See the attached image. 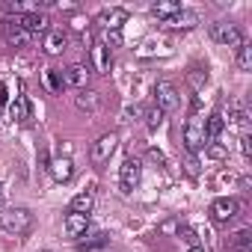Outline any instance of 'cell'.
Here are the masks:
<instances>
[{
  "mask_svg": "<svg viewBox=\"0 0 252 252\" xmlns=\"http://www.w3.org/2000/svg\"><path fill=\"white\" fill-rule=\"evenodd\" d=\"M0 228L15 237L27 234L33 228V211L30 208H3L0 211Z\"/></svg>",
  "mask_w": 252,
  "mask_h": 252,
  "instance_id": "cell-1",
  "label": "cell"
},
{
  "mask_svg": "<svg viewBox=\"0 0 252 252\" xmlns=\"http://www.w3.org/2000/svg\"><path fill=\"white\" fill-rule=\"evenodd\" d=\"M211 39L217 45H225V48H240L243 45V33L228 21H214L211 24Z\"/></svg>",
  "mask_w": 252,
  "mask_h": 252,
  "instance_id": "cell-2",
  "label": "cell"
},
{
  "mask_svg": "<svg viewBox=\"0 0 252 252\" xmlns=\"http://www.w3.org/2000/svg\"><path fill=\"white\" fill-rule=\"evenodd\" d=\"M178 104H181L178 86L169 83V80H158V86H155V107L163 110V113H169V110H175Z\"/></svg>",
  "mask_w": 252,
  "mask_h": 252,
  "instance_id": "cell-3",
  "label": "cell"
},
{
  "mask_svg": "<svg viewBox=\"0 0 252 252\" xmlns=\"http://www.w3.org/2000/svg\"><path fill=\"white\" fill-rule=\"evenodd\" d=\"M116 146H119V137H116L113 131L104 134V137H98V140L92 143V149H89V160H92V163H107V160L113 158Z\"/></svg>",
  "mask_w": 252,
  "mask_h": 252,
  "instance_id": "cell-4",
  "label": "cell"
},
{
  "mask_svg": "<svg viewBox=\"0 0 252 252\" xmlns=\"http://www.w3.org/2000/svg\"><path fill=\"white\" fill-rule=\"evenodd\" d=\"M205 146H208V140H205V131H202V122L199 119H190L184 125V149H187V155H196Z\"/></svg>",
  "mask_w": 252,
  "mask_h": 252,
  "instance_id": "cell-5",
  "label": "cell"
},
{
  "mask_svg": "<svg viewBox=\"0 0 252 252\" xmlns=\"http://www.w3.org/2000/svg\"><path fill=\"white\" fill-rule=\"evenodd\" d=\"M9 18H12V21H15L18 27H24V30H27L30 36H39V33L45 36V33L51 30V27H48L51 21H48V18H45L42 12H24V15H9Z\"/></svg>",
  "mask_w": 252,
  "mask_h": 252,
  "instance_id": "cell-6",
  "label": "cell"
},
{
  "mask_svg": "<svg viewBox=\"0 0 252 252\" xmlns=\"http://www.w3.org/2000/svg\"><path fill=\"white\" fill-rule=\"evenodd\" d=\"M119 178H122V190H125V193L134 190V187L140 184V178H143V163H140L137 158H125V163H122V169H119Z\"/></svg>",
  "mask_w": 252,
  "mask_h": 252,
  "instance_id": "cell-7",
  "label": "cell"
},
{
  "mask_svg": "<svg viewBox=\"0 0 252 252\" xmlns=\"http://www.w3.org/2000/svg\"><path fill=\"white\" fill-rule=\"evenodd\" d=\"M237 211H240V202L231 199V196L214 199V205H211V217H214V222H228V220L237 217Z\"/></svg>",
  "mask_w": 252,
  "mask_h": 252,
  "instance_id": "cell-8",
  "label": "cell"
},
{
  "mask_svg": "<svg viewBox=\"0 0 252 252\" xmlns=\"http://www.w3.org/2000/svg\"><path fill=\"white\" fill-rule=\"evenodd\" d=\"M48 172L54 175V181H57V184H68V181H71V175H74V163H71V158L60 155V158H54V160L48 163Z\"/></svg>",
  "mask_w": 252,
  "mask_h": 252,
  "instance_id": "cell-9",
  "label": "cell"
},
{
  "mask_svg": "<svg viewBox=\"0 0 252 252\" xmlns=\"http://www.w3.org/2000/svg\"><path fill=\"white\" fill-rule=\"evenodd\" d=\"M65 48H68V36H65L63 30H48V33H45V39H42V51H45L48 57H60Z\"/></svg>",
  "mask_w": 252,
  "mask_h": 252,
  "instance_id": "cell-10",
  "label": "cell"
},
{
  "mask_svg": "<svg viewBox=\"0 0 252 252\" xmlns=\"http://www.w3.org/2000/svg\"><path fill=\"white\" fill-rule=\"evenodd\" d=\"M63 83L71 86V89H86V83H89V68L80 65V63L68 65V68L63 71Z\"/></svg>",
  "mask_w": 252,
  "mask_h": 252,
  "instance_id": "cell-11",
  "label": "cell"
},
{
  "mask_svg": "<svg viewBox=\"0 0 252 252\" xmlns=\"http://www.w3.org/2000/svg\"><path fill=\"white\" fill-rule=\"evenodd\" d=\"M9 116H12V122H18V125H30V119H33V107H30V101H27L24 95L12 98V101H9Z\"/></svg>",
  "mask_w": 252,
  "mask_h": 252,
  "instance_id": "cell-12",
  "label": "cell"
},
{
  "mask_svg": "<svg viewBox=\"0 0 252 252\" xmlns=\"http://www.w3.org/2000/svg\"><path fill=\"white\" fill-rule=\"evenodd\" d=\"M196 24H199V15H196L193 9H181L175 18L163 21V27H166V30H193Z\"/></svg>",
  "mask_w": 252,
  "mask_h": 252,
  "instance_id": "cell-13",
  "label": "cell"
},
{
  "mask_svg": "<svg viewBox=\"0 0 252 252\" xmlns=\"http://www.w3.org/2000/svg\"><path fill=\"white\" fill-rule=\"evenodd\" d=\"M3 33H6V42H9V45H15V48H24V45L33 39V36H30L24 27H18L12 18H6V21H3Z\"/></svg>",
  "mask_w": 252,
  "mask_h": 252,
  "instance_id": "cell-14",
  "label": "cell"
},
{
  "mask_svg": "<svg viewBox=\"0 0 252 252\" xmlns=\"http://www.w3.org/2000/svg\"><path fill=\"white\" fill-rule=\"evenodd\" d=\"M89 57H92V71H110V48L104 42H95L89 48Z\"/></svg>",
  "mask_w": 252,
  "mask_h": 252,
  "instance_id": "cell-15",
  "label": "cell"
},
{
  "mask_svg": "<svg viewBox=\"0 0 252 252\" xmlns=\"http://www.w3.org/2000/svg\"><path fill=\"white\" fill-rule=\"evenodd\" d=\"M86 228H89V217L86 214H68L65 217V234L68 237H83L86 234Z\"/></svg>",
  "mask_w": 252,
  "mask_h": 252,
  "instance_id": "cell-16",
  "label": "cell"
},
{
  "mask_svg": "<svg viewBox=\"0 0 252 252\" xmlns=\"http://www.w3.org/2000/svg\"><path fill=\"white\" fill-rule=\"evenodd\" d=\"M125 21H128V12H125V9H104V12L98 15V24H101L104 30H119Z\"/></svg>",
  "mask_w": 252,
  "mask_h": 252,
  "instance_id": "cell-17",
  "label": "cell"
},
{
  "mask_svg": "<svg viewBox=\"0 0 252 252\" xmlns=\"http://www.w3.org/2000/svg\"><path fill=\"white\" fill-rule=\"evenodd\" d=\"M222 128H225V119H222V113H211V116H208V122L202 125L205 140H208V143H217V140H220V134H222Z\"/></svg>",
  "mask_w": 252,
  "mask_h": 252,
  "instance_id": "cell-18",
  "label": "cell"
},
{
  "mask_svg": "<svg viewBox=\"0 0 252 252\" xmlns=\"http://www.w3.org/2000/svg\"><path fill=\"white\" fill-rule=\"evenodd\" d=\"M184 6L178 3V0H158V3H152V15H158L160 21H169L181 12Z\"/></svg>",
  "mask_w": 252,
  "mask_h": 252,
  "instance_id": "cell-19",
  "label": "cell"
},
{
  "mask_svg": "<svg viewBox=\"0 0 252 252\" xmlns=\"http://www.w3.org/2000/svg\"><path fill=\"white\" fill-rule=\"evenodd\" d=\"M225 249H228V252H252V231H249V228H240L237 234L228 237Z\"/></svg>",
  "mask_w": 252,
  "mask_h": 252,
  "instance_id": "cell-20",
  "label": "cell"
},
{
  "mask_svg": "<svg viewBox=\"0 0 252 252\" xmlns=\"http://www.w3.org/2000/svg\"><path fill=\"white\" fill-rule=\"evenodd\" d=\"M74 104H77V110H83V113H98V107H101V95L92 92V89H80V95L74 98Z\"/></svg>",
  "mask_w": 252,
  "mask_h": 252,
  "instance_id": "cell-21",
  "label": "cell"
},
{
  "mask_svg": "<svg viewBox=\"0 0 252 252\" xmlns=\"http://www.w3.org/2000/svg\"><path fill=\"white\" fill-rule=\"evenodd\" d=\"M92 208H95V196L89 193V190H83V193H77L74 199H71V211L74 214H92Z\"/></svg>",
  "mask_w": 252,
  "mask_h": 252,
  "instance_id": "cell-22",
  "label": "cell"
},
{
  "mask_svg": "<svg viewBox=\"0 0 252 252\" xmlns=\"http://www.w3.org/2000/svg\"><path fill=\"white\" fill-rule=\"evenodd\" d=\"M228 119H231V125H237V128H246L249 125V113L240 107V101H228Z\"/></svg>",
  "mask_w": 252,
  "mask_h": 252,
  "instance_id": "cell-23",
  "label": "cell"
},
{
  "mask_svg": "<svg viewBox=\"0 0 252 252\" xmlns=\"http://www.w3.org/2000/svg\"><path fill=\"white\" fill-rule=\"evenodd\" d=\"M42 83L51 89V92H63V71H57V68H48V71H42Z\"/></svg>",
  "mask_w": 252,
  "mask_h": 252,
  "instance_id": "cell-24",
  "label": "cell"
},
{
  "mask_svg": "<svg viewBox=\"0 0 252 252\" xmlns=\"http://www.w3.org/2000/svg\"><path fill=\"white\" fill-rule=\"evenodd\" d=\"M237 65H240V71H249L252 68V45H240L237 48Z\"/></svg>",
  "mask_w": 252,
  "mask_h": 252,
  "instance_id": "cell-25",
  "label": "cell"
},
{
  "mask_svg": "<svg viewBox=\"0 0 252 252\" xmlns=\"http://www.w3.org/2000/svg\"><path fill=\"white\" fill-rule=\"evenodd\" d=\"M205 155H208L211 160H225V158H228V149H225L222 143H208V146H205Z\"/></svg>",
  "mask_w": 252,
  "mask_h": 252,
  "instance_id": "cell-26",
  "label": "cell"
},
{
  "mask_svg": "<svg viewBox=\"0 0 252 252\" xmlns=\"http://www.w3.org/2000/svg\"><path fill=\"white\" fill-rule=\"evenodd\" d=\"M187 80L196 86V89H202L205 83H208V68H190V74H187Z\"/></svg>",
  "mask_w": 252,
  "mask_h": 252,
  "instance_id": "cell-27",
  "label": "cell"
},
{
  "mask_svg": "<svg viewBox=\"0 0 252 252\" xmlns=\"http://www.w3.org/2000/svg\"><path fill=\"white\" fill-rule=\"evenodd\" d=\"M163 116H166L163 110H158V107H152V110L146 113V125H149V128L155 131V128H160V125H163Z\"/></svg>",
  "mask_w": 252,
  "mask_h": 252,
  "instance_id": "cell-28",
  "label": "cell"
},
{
  "mask_svg": "<svg viewBox=\"0 0 252 252\" xmlns=\"http://www.w3.org/2000/svg\"><path fill=\"white\" fill-rule=\"evenodd\" d=\"M178 237H181L184 243H190V246H199V243H196L199 237H196V231H193L190 225H178Z\"/></svg>",
  "mask_w": 252,
  "mask_h": 252,
  "instance_id": "cell-29",
  "label": "cell"
},
{
  "mask_svg": "<svg viewBox=\"0 0 252 252\" xmlns=\"http://www.w3.org/2000/svg\"><path fill=\"white\" fill-rule=\"evenodd\" d=\"M104 45L107 48H119L122 45V33L119 30H104Z\"/></svg>",
  "mask_w": 252,
  "mask_h": 252,
  "instance_id": "cell-30",
  "label": "cell"
},
{
  "mask_svg": "<svg viewBox=\"0 0 252 252\" xmlns=\"http://www.w3.org/2000/svg\"><path fill=\"white\" fill-rule=\"evenodd\" d=\"M184 169H187V175H193V178H196V175L202 172V166H199L196 155H187V158H184Z\"/></svg>",
  "mask_w": 252,
  "mask_h": 252,
  "instance_id": "cell-31",
  "label": "cell"
},
{
  "mask_svg": "<svg viewBox=\"0 0 252 252\" xmlns=\"http://www.w3.org/2000/svg\"><path fill=\"white\" fill-rule=\"evenodd\" d=\"M240 152H243L246 158H252V137H249V134L240 137Z\"/></svg>",
  "mask_w": 252,
  "mask_h": 252,
  "instance_id": "cell-32",
  "label": "cell"
},
{
  "mask_svg": "<svg viewBox=\"0 0 252 252\" xmlns=\"http://www.w3.org/2000/svg\"><path fill=\"white\" fill-rule=\"evenodd\" d=\"M149 160L158 163V166H166V158H163V152H158V149H149Z\"/></svg>",
  "mask_w": 252,
  "mask_h": 252,
  "instance_id": "cell-33",
  "label": "cell"
},
{
  "mask_svg": "<svg viewBox=\"0 0 252 252\" xmlns=\"http://www.w3.org/2000/svg\"><path fill=\"white\" fill-rule=\"evenodd\" d=\"M86 24H89V21H86L83 15H74V18H71V30H80V33H83V30H86Z\"/></svg>",
  "mask_w": 252,
  "mask_h": 252,
  "instance_id": "cell-34",
  "label": "cell"
},
{
  "mask_svg": "<svg viewBox=\"0 0 252 252\" xmlns=\"http://www.w3.org/2000/svg\"><path fill=\"white\" fill-rule=\"evenodd\" d=\"M6 208V184H0V211Z\"/></svg>",
  "mask_w": 252,
  "mask_h": 252,
  "instance_id": "cell-35",
  "label": "cell"
},
{
  "mask_svg": "<svg viewBox=\"0 0 252 252\" xmlns=\"http://www.w3.org/2000/svg\"><path fill=\"white\" fill-rule=\"evenodd\" d=\"M187 252H208V249H205V246H190Z\"/></svg>",
  "mask_w": 252,
  "mask_h": 252,
  "instance_id": "cell-36",
  "label": "cell"
},
{
  "mask_svg": "<svg viewBox=\"0 0 252 252\" xmlns=\"http://www.w3.org/2000/svg\"><path fill=\"white\" fill-rule=\"evenodd\" d=\"M39 252H51V249H39Z\"/></svg>",
  "mask_w": 252,
  "mask_h": 252,
  "instance_id": "cell-37",
  "label": "cell"
}]
</instances>
